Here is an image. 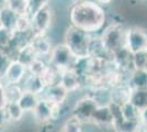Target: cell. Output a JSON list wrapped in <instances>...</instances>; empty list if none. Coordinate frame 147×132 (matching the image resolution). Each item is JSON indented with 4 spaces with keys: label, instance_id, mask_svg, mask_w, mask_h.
Masks as SVG:
<instances>
[{
    "label": "cell",
    "instance_id": "obj_37",
    "mask_svg": "<svg viewBox=\"0 0 147 132\" xmlns=\"http://www.w3.org/2000/svg\"><path fill=\"white\" fill-rule=\"evenodd\" d=\"M3 82L2 78L0 77V107H5L6 105V99H5V94H3Z\"/></svg>",
    "mask_w": 147,
    "mask_h": 132
},
{
    "label": "cell",
    "instance_id": "obj_35",
    "mask_svg": "<svg viewBox=\"0 0 147 132\" xmlns=\"http://www.w3.org/2000/svg\"><path fill=\"white\" fill-rule=\"evenodd\" d=\"M11 61H12V58L8 55V53L6 51L0 49V77H2L5 70L7 69L8 65Z\"/></svg>",
    "mask_w": 147,
    "mask_h": 132
},
{
    "label": "cell",
    "instance_id": "obj_13",
    "mask_svg": "<svg viewBox=\"0 0 147 132\" xmlns=\"http://www.w3.org/2000/svg\"><path fill=\"white\" fill-rule=\"evenodd\" d=\"M42 97L46 98L53 104H61L69 99L70 94L65 89V87L61 85V83L47 86L44 90Z\"/></svg>",
    "mask_w": 147,
    "mask_h": 132
},
{
    "label": "cell",
    "instance_id": "obj_30",
    "mask_svg": "<svg viewBox=\"0 0 147 132\" xmlns=\"http://www.w3.org/2000/svg\"><path fill=\"white\" fill-rule=\"evenodd\" d=\"M18 32H29L32 31V23H31V17L29 14H22L19 16L16 24V30Z\"/></svg>",
    "mask_w": 147,
    "mask_h": 132
},
{
    "label": "cell",
    "instance_id": "obj_19",
    "mask_svg": "<svg viewBox=\"0 0 147 132\" xmlns=\"http://www.w3.org/2000/svg\"><path fill=\"white\" fill-rule=\"evenodd\" d=\"M18 17L19 16L17 13H14L12 10H10L6 6L2 5L0 7V22H1V25L3 29L11 32L14 31Z\"/></svg>",
    "mask_w": 147,
    "mask_h": 132
},
{
    "label": "cell",
    "instance_id": "obj_44",
    "mask_svg": "<svg viewBox=\"0 0 147 132\" xmlns=\"http://www.w3.org/2000/svg\"><path fill=\"white\" fill-rule=\"evenodd\" d=\"M138 132H143V131H138Z\"/></svg>",
    "mask_w": 147,
    "mask_h": 132
},
{
    "label": "cell",
    "instance_id": "obj_26",
    "mask_svg": "<svg viewBox=\"0 0 147 132\" xmlns=\"http://www.w3.org/2000/svg\"><path fill=\"white\" fill-rule=\"evenodd\" d=\"M37 55L36 53H35V51L34 49L32 47V45L29 44V45H26L24 47H22L21 50L18 52V54H17V57H16V60H18L20 61L22 64H24L25 66L28 67L29 65H30L35 58H37Z\"/></svg>",
    "mask_w": 147,
    "mask_h": 132
},
{
    "label": "cell",
    "instance_id": "obj_5",
    "mask_svg": "<svg viewBox=\"0 0 147 132\" xmlns=\"http://www.w3.org/2000/svg\"><path fill=\"white\" fill-rule=\"evenodd\" d=\"M98 102L92 98L91 96L84 93V95L79 97L78 99L73 102V109H71V114L79 119L85 126L90 125L92 119V116L94 111L98 108Z\"/></svg>",
    "mask_w": 147,
    "mask_h": 132
},
{
    "label": "cell",
    "instance_id": "obj_31",
    "mask_svg": "<svg viewBox=\"0 0 147 132\" xmlns=\"http://www.w3.org/2000/svg\"><path fill=\"white\" fill-rule=\"evenodd\" d=\"M147 51H142L137 53H133V66L134 69H144L146 64Z\"/></svg>",
    "mask_w": 147,
    "mask_h": 132
},
{
    "label": "cell",
    "instance_id": "obj_11",
    "mask_svg": "<svg viewBox=\"0 0 147 132\" xmlns=\"http://www.w3.org/2000/svg\"><path fill=\"white\" fill-rule=\"evenodd\" d=\"M59 83L70 95L84 91V81L74 69L63 70Z\"/></svg>",
    "mask_w": 147,
    "mask_h": 132
},
{
    "label": "cell",
    "instance_id": "obj_34",
    "mask_svg": "<svg viewBox=\"0 0 147 132\" xmlns=\"http://www.w3.org/2000/svg\"><path fill=\"white\" fill-rule=\"evenodd\" d=\"M37 132H56L58 130L57 128V122L53 121V120H49L43 123H40L36 125Z\"/></svg>",
    "mask_w": 147,
    "mask_h": 132
},
{
    "label": "cell",
    "instance_id": "obj_3",
    "mask_svg": "<svg viewBox=\"0 0 147 132\" xmlns=\"http://www.w3.org/2000/svg\"><path fill=\"white\" fill-rule=\"evenodd\" d=\"M100 38L105 47L111 53H115L125 47L126 29L123 26L122 23L111 22L110 24L104 26L103 30L100 32Z\"/></svg>",
    "mask_w": 147,
    "mask_h": 132
},
{
    "label": "cell",
    "instance_id": "obj_20",
    "mask_svg": "<svg viewBox=\"0 0 147 132\" xmlns=\"http://www.w3.org/2000/svg\"><path fill=\"white\" fill-rule=\"evenodd\" d=\"M23 90L24 89L21 84H5L3 85V94H5L6 104L18 102Z\"/></svg>",
    "mask_w": 147,
    "mask_h": 132
},
{
    "label": "cell",
    "instance_id": "obj_7",
    "mask_svg": "<svg viewBox=\"0 0 147 132\" xmlns=\"http://www.w3.org/2000/svg\"><path fill=\"white\" fill-rule=\"evenodd\" d=\"M125 47L131 53L147 51V31L140 26L126 29Z\"/></svg>",
    "mask_w": 147,
    "mask_h": 132
},
{
    "label": "cell",
    "instance_id": "obj_36",
    "mask_svg": "<svg viewBox=\"0 0 147 132\" xmlns=\"http://www.w3.org/2000/svg\"><path fill=\"white\" fill-rule=\"evenodd\" d=\"M9 126H10V123H9L8 118H7L5 108L0 107V132H6Z\"/></svg>",
    "mask_w": 147,
    "mask_h": 132
},
{
    "label": "cell",
    "instance_id": "obj_1",
    "mask_svg": "<svg viewBox=\"0 0 147 132\" xmlns=\"http://www.w3.org/2000/svg\"><path fill=\"white\" fill-rule=\"evenodd\" d=\"M70 24L90 34H99L107 22L104 8L96 1L85 0L74 3L69 11Z\"/></svg>",
    "mask_w": 147,
    "mask_h": 132
},
{
    "label": "cell",
    "instance_id": "obj_17",
    "mask_svg": "<svg viewBox=\"0 0 147 132\" xmlns=\"http://www.w3.org/2000/svg\"><path fill=\"white\" fill-rule=\"evenodd\" d=\"M3 108L10 125H19L24 120L26 113L20 107L19 102H8Z\"/></svg>",
    "mask_w": 147,
    "mask_h": 132
},
{
    "label": "cell",
    "instance_id": "obj_9",
    "mask_svg": "<svg viewBox=\"0 0 147 132\" xmlns=\"http://www.w3.org/2000/svg\"><path fill=\"white\" fill-rule=\"evenodd\" d=\"M28 75V67L18 60H12L2 75L3 84H22Z\"/></svg>",
    "mask_w": 147,
    "mask_h": 132
},
{
    "label": "cell",
    "instance_id": "obj_16",
    "mask_svg": "<svg viewBox=\"0 0 147 132\" xmlns=\"http://www.w3.org/2000/svg\"><path fill=\"white\" fill-rule=\"evenodd\" d=\"M21 85H22L24 90H28V91L38 95V96H42L45 88H46V85H45L43 78L41 76L32 75L29 73L25 76L24 81L22 82Z\"/></svg>",
    "mask_w": 147,
    "mask_h": 132
},
{
    "label": "cell",
    "instance_id": "obj_43",
    "mask_svg": "<svg viewBox=\"0 0 147 132\" xmlns=\"http://www.w3.org/2000/svg\"><path fill=\"white\" fill-rule=\"evenodd\" d=\"M1 2H2V3H3V0H1Z\"/></svg>",
    "mask_w": 147,
    "mask_h": 132
},
{
    "label": "cell",
    "instance_id": "obj_38",
    "mask_svg": "<svg viewBox=\"0 0 147 132\" xmlns=\"http://www.w3.org/2000/svg\"><path fill=\"white\" fill-rule=\"evenodd\" d=\"M140 119H141V122H142V125H143V127H147V108L141 110Z\"/></svg>",
    "mask_w": 147,
    "mask_h": 132
},
{
    "label": "cell",
    "instance_id": "obj_29",
    "mask_svg": "<svg viewBox=\"0 0 147 132\" xmlns=\"http://www.w3.org/2000/svg\"><path fill=\"white\" fill-rule=\"evenodd\" d=\"M121 107H122V113L124 119H129V120L140 119V113H141V111L135 107L131 101L122 105Z\"/></svg>",
    "mask_w": 147,
    "mask_h": 132
},
{
    "label": "cell",
    "instance_id": "obj_41",
    "mask_svg": "<svg viewBox=\"0 0 147 132\" xmlns=\"http://www.w3.org/2000/svg\"><path fill=\"white\" fill-rule=\"evenodd\" d=\"M144 69L147 72V58H146V64H145V67H144Z\"/></svg>",
    "mask_w": 147,
    "mask_h": 132
},
{
    "label": "cell",
    "instance_id": "obj_39",
    "mask_svg": "<svg viewBox=\"0 0 147 132\" xmlns=\"http://www.w3.org/2000/svg\"><path fill=\"white\" fill-rule=\"evenodd\" d=\"M93 1H96L97 3H99V5H101V6L103 7V6H108V5H110L113 0H93Z\"/></svg>",
    "mask_w": 147,
    "mask_h": 132
},
{
    "label": "cell",
    "instance_id": "obj_27",
    "mask_svg": "<svg viewBox=\"0 0 147 132\" xmlns=\"http://www.w3.org/2000/svg\"><path fill=\"white\" fill-rule=\"evenodd\" d=\"M61 72L59 69L53 67L52 65L47 66V68L45 69V72L43 73V75L41 76L43 78L44 83L47 86H51V85H55V84H58L61 82Z\"/></svg>",
    "mask_w": 147,
    "mask_h": 132
},
{
    "label": "cell",
    "instance_id": "obj_15",
    "mask_svg": "<svg viewBox=\"0 0 147 132\" xmlns=\"http://www.w3.org/2000/svg\"><path fill=\"white\" fill-rule=\"evenodd\" d=\"M132 90H133V88L129 86V84H124V85H120L117 87L111 88L110 102L117 104L120 106L129 102Z\"/></svg>",
    "mask_w": 147,
    "mask_h": 132
},
{
    "label": "cell",
    "instance_id": "obj_6",
    "mask_svg": "<svg viewBox=\"0 0 147 132\" xmlns=\"http://www.w3.org/2000/svg\"><path fill=\"white\" fill-rule=\"evenodd\" d=\"M32 31L35 35H45L53 24V10L51 5L41 8L33 16H31Z\"/></svg>",
    "mask_w": 147,
    "mask_h": 132
},
{
    "label": "cell",
    "instance_id": "obj_28",
    "mask_svg": "<svg viewBox=\"0 0 147 132\" xmlns=\"http://www.w3.org/2000/svg\"><path fill=\"white\" fill-rule=\"evenodd\" d=\"M47 66H49L47 60L37 57L28 66V73L32 74V75L42 76L43 73L45 72V69L47 68Z\"/></svg>",
    "mask_w": 147,
    "mask_h": 132
},
{
    "label": "cell",
    "instance_id": "obj_12",
    "mask_svg": "<svg viewBox=\"0 0 147 132\" xmlns=\"http://www.w3.org/2000/svg\"><path fill=\"white\" fill-rule=\"evenodd\" d=\"M52 111H53V102L41 96L35 110L32 113L35 125H40L52 120Z\"/></svg>",
    "mask_w": 147,
    "mask_h": 132
},
{
    "label": "cell",
    "instance_id": "obj_23",
    "mask_svg": "<svg viewBox=\"0 0 147 132\" xmlns=\"http://www.w3.org/2000/svg\"><path fill=\"white\" fill-rule=\"evenodd\" d=\"M129 101L140 111L147 108V88H135V89H133Z\"/></svg>",
    "mask_w": 147,
    "mask_h": 132
},
{
    "label": "cell",
    "instance_id": "obj_18",
    "mask_svg": "<svg viewBox=\"0 0 147 132\" xmlns=\"http://www.w3.org/2000/svg\"><path fill=\"white\" fill-rule=\"evenodd\" d=\"M40 98H41V96H38V95L30 93L28 90H23V93L21 95L18 102L20 105V107L22 108V110L25 113L32 114L33 111L35 110L38 101H40Z\"/></svg>",
    "mask_w": 147,
    "mask_h": 132
},
{
    "label": "cell",
    "instance_id": "obj_33",
    "mask_svg": "<svg viewBox=\"0 0 147 132\" xmlns=\"http://www.w3.org/2000/svg\"><path fill=\"white\" fill-rule=\"evenodd\" d=\"M52 0H29V16H33L41 8L51 5Z\"/></svg>",
    "mask_w": 147,
    "mask_h": 132
},
{
    "label": "cell",
    "instance_id": "obj_14",
    "mask_svg": "<svg viewBox=\"0 0 147 132\" xmlns=\"http://www.w3.org/2000/svg\"><path fill=\"white\" fill-rule=\"evenodd\" d=\"M31 45L34 49L37 56L41 57V58H45V60H47L49 57V54L54 47V44L52 43V41L49 40L47 34L35 35Z\"/></svg>",
    "mask_w": 147,
    "mask_h": 132
},
{
    "label": "cell",
    "instance_id": "obj_8",
    "mask_svg": "<svg viewBox=\"0 0 147 132\" xmlns=\"http://www.w3.org/2000/svg\"><path fill=\"white\" fill-rule=\"evenodd\" d=\"M90 125L100 129L102 131H113V116L111 112V108L108 105H100L94 111Z\"/></svg>",
    "mask_w": 147,
    "mask_h": 132
},
{
    "label": "cell",
    "instance_id": "obj_4",
    "mask_svg": "<svg viewBox=\"0 0 147 132\" xmlns=\"http://www.w3.org/2000/svg\"><path fill=\"white\" fill-rule=\"evenodd\" d=\"M77 58L78 57H76L71 50L63 42V43L54 45L53 50L49 54V57L47 58V62L53 67L63 72L67 69H73Z\"/></svg>",
    "mask_w": 147,
    "mask_h": 132
},
{
    "label": "cell",
    "instance_id": "obj_21",
    "mask_svg": "<svg viewBox=\"0 0 147 132\" xmlns=\"http://www.w3.org/2000/svg\"><path fill=\"white\" fill-rule=\"evenodd\" d=\"M84 127L85 125L79 119L70 114L61 121V125L58 128V132H84Z\"/></svg>",
    "mask_w": 147,
    "mask_h": 132
},
{
    "label": "cell",
    "instance_id": "obj_10",
    "mask_svg": "<svg viewBox=\"0 0 147 132\" xmlns=\"http://www.w3.org/2000/svg\"><path fill=\"white\" fill-rule=\"evenodd\" d=\"M88 56L107 61V62L113 61V53H111L105 47V45L100 38V33L92 34L90 43H89V49H88Z\"/></svg>",
    "mask_w": 147,
    "mask_h": 132
},
{
    "label": "cell",
    "instance_id": "obj_42",
    "mask_svg": "<svg viewBox=\"0 0 147 132\" xmlns=\"http://www.w3.org/2000/svg\"><path fill=\"white\" fill-rule=\"evenodd\" d=\"M1 28H2V25H1V22H0V29H1Z\"/></svg>",
    "mask_w": 147,
    "mask_h": 132
},
{
    "label": "cell",
    "instance_id": "obj_25",
    "mask_svg": "<svg viewBox=\"0 0 147 132\" xmlns=\"http://www.w3.org/2000/svg\"><path fill=\"white\" fill-rule=\"evenodd\" d=\"M2 5L18 16L29 14V0H3Z\"/></svg>",
    "mask_w": 147,
    "mask_h": 132
},
{
    "label": "cell",
    "instance_id": "obj_32",
    "mask_svg": "<svg viewBox=\"0 0 147 132\" xmlns=\"http://www.w3.org/2000/svg\"><path fill=\"white\" fill-rule=\"evenodd\" d=\"M11 38H12V32L8 31L6 29L1 28L0 29V49L3 51H7L11 43Z\"/></svg>",
    "mask_w": 147,
    "mask_h": 132
},
{
    "label": "cell",
    "instance_id": "obj_22",
    "mask_svg": "<svg viewBox=\"0 0 147 132\" xmlns=\"http://www.w3.org/2000/svg\"><path fill=\"white\" fill-rule=\"evenodd\" d=\"M143 131L141 119L129 120L124 119L120 123L113 127V132H138Z\"/></svg>",
    "mask_w": 147,
    "mask_h": 132
},
{
    "label": "cell",
    "instance_id": "obj_2",
    "mask_svg": "<svg viewBox=\"0 0 147 132\" xmlns=\"http://www.w3.org/2000/svg\"><path fill=\"white\" fill-rule=\"evenodd\" d=\"M92 34L77 26L69 24L64 33V43L71 50L76 57L88 56V49Z\"/></svg>",
    "mask_w": 147,
    "mask_h": 132
},
{
    "label": "cell",
    "instance_id": "obj_40",
    "mask_svg": "<svg viewBox=\"0 0 147 132\" xmlns=\"http://www.w3.org/2000/svg\"><path fill=\"white\" fill-rule=\"evenodd\" d=\"M81 1H85V0H73L74 3H77V2H81Z\"/></svg>",
    "mask_w": 147,
    "mask_h": 132
},
{
    "label": "cell",
    "instance_id": "obj_24",
    "mask_svg": "<svg viewBox=\"0 0 147 132\" xmlns=\"http://www.w3.org/2000/svg\"><path fill=\"white\" fill-rule=\"evenodd\" d=\"M129 86L135 88H147V72L145 69H134L129 81Z\"/></svg>",
    "mask_w": 147,
    "mask_h": 132
}]
</instances>
